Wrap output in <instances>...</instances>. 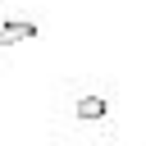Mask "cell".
I'll return each instance as SVG.
<instances>
[{"label":"cell","instance_id":"cell-1","mask_svg":"<svg viewBox=\"0 0 146 146\" xmlns=\"http://www.w3.org/2000/svg\"><path fill=\"white\" fill-rule=\"evenodd\" d=\"M27 36H36V23H27V18H0V46H18Z\"/></svg>","mask_w":146,"mask_h":146},{"label":"cell","instance_id":"cell-2","mask_svg":"<svg viewBox=\"0 0 146 146\" xmlns=\"http://www.w3.org/2000/svg\"><path fill=\"white\" fill-rule=\"evenodd\" d=\"M105 110H110V105H105L100 96H82V100H78V119H87V123H91V119H105Z\"/></svg>","mask_w":146,"mask_h":146}]
</instances>
